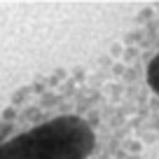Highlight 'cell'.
I'll return each instance as SVG.
<instances>
[{
    "instance_id": "6da1fadb",
    "label": "cell",
    "mask_w": 159,
    "mask_h": 159,
    "mask_svg": "<svg viewBox=\"0 0 159 159\" xmlns=\"http://www.w3.org/2000/svg\"><path fill=\"white\" fill-rule=\"evenodd\" d=\"M0 159H140V143L103 77L56 70L0 110Z\"/></svg>"
},
{
    "instance_id": "7a4b0ae2",
    "label": "cell",
    "mask_w": 159,
    "mask_h": 159,
    "mask_svg": "<svg viewBox=\"0 0 159 159\" xmlns=\"http://www.w3.org/2000/svg\"><path fill=\"white\" fill-rule=\"evenodd\" d=\"M103 82L134 134L159 143V5L145 12L117 45Z\"/></svg>"
}]
</instances>
